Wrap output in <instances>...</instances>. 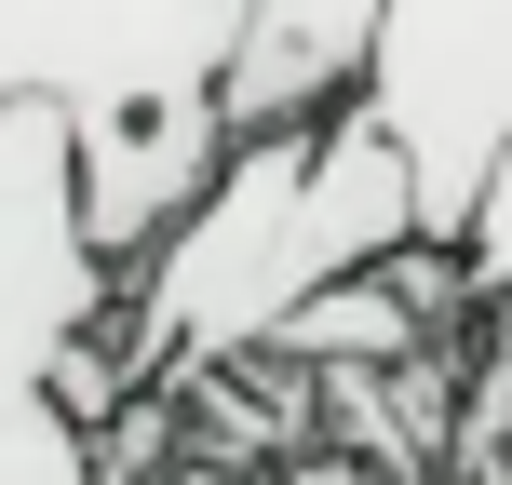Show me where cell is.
<instances>
[{"label": "cell", "mask_w": 512, "mask_h": 485, "mask_svg": "<svg viewBox=\"0 0 512 485\" xmlns=\"http://www.w3.org/2000/svg\"><path fill=\"white\" fill-rule=\"evenodd\" d=\"M108 485H243L230 459H162V472H108Z\"/></svg>", "instance_id": "ba28073f"}, {"label": "cell", "mask_w": 512, "mask_h": 485, "mask_svg": "<svg viewBox=\"0 0 512 485\" xmlns=\"http://www.w3.org/2000/svg\"><path fill=\"white\" fill-rule=\"evenodd\" d=\"M243 0H0V95H54L81 135L108 122H230Z\"/></svg>", "instance_id": "7a4b0ae2"}, {"label": "cell", "mask_w": 512, "mask_h": 485, "mask_svg": "<svg viewBox=\"0 0 512 485\" xmlns=\"http://www.w3.org/2000/svg\"><path fill=\"white\" fill-rule=\"evenodd\" d=\"M14 485H108L95 418H68L54 391H27V405H14Z\"/></svg>", "instance_id": "8992f818"}, {"label": "cell", "mask_w": 512, "mask_h": 485, "mask_svg": "<svg viewBox=\"0 0 512 485\" xmlns=\"http://www.w3.org/2000/svg\"><path fill=\"white\" fill-rule=\"evenodd\" d=\"M378 27L391 0H243L230 41V135H283V122H337L378 81Z\"/></svg>", "instance_id": "5b68a950"}, {"label": "cell", "mask_w": 512, "mask_h": 485, "mask_svg": "<svg viewBox=\"0 0 512 485\" xmlns=\"http://www.w3.org/2000/svg\"><path fill=\"white\" fill-rule=\"evenodd\" d=\"M472 283H486V351L512 364V162H499V176H486V203H472Z\"/></svg>", "instance_id": "52a82bcc"}, {"label": "cell", "mask_w": 512, "mask_h": 485, "mask_svg": "<svg viewBox=\"0 0 512 485\" xmlns=\"http://www.w3.org/2000/svg\"><path fill=\"white\" fill-rule=\"evenodd\" d=\"M0 203H14V378L41 391L54 364L108 324V297H135V270L95 243L81 122L54 95H0Z\"/></svg>", "instance_id": "277c9868"}, {"label": "cell", "mask_w": 512, "mask_h": 485, "mask_svg": "<svg viewBox=\"0 0 512 485\" xmlns=\"http://www.w3.org/2000/svg\"><path fill=\"white\" fill-rule=\"evenodd\" d=\"M391 243H418V162L378 108H337V122H283L243 135L230 176L176 216V243L135 270L122 297V391L203 378V364H256L270 324L337 270H378Z\"/></svg>", "instance_id": "6da1fadb"}, {"label": "cell", "mask_w": 512, "mask_h": 485, "mask_svg": "<svg viewBox=\"0 0 512 485\" xmlns=\"http://www.w3.org/2000/svg\"><path fill=\"white\" fill-rule=\"evenodd\" d=\"M364 108L418 162V230L459 243L486 176L512 162V0H391Z\"/></svg>", "instance_id": "3957f363"}]
</instances>
